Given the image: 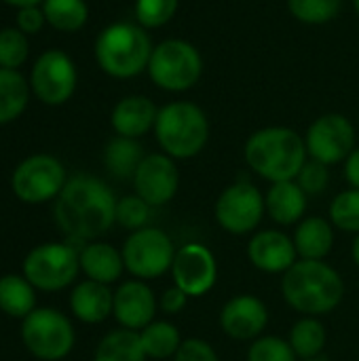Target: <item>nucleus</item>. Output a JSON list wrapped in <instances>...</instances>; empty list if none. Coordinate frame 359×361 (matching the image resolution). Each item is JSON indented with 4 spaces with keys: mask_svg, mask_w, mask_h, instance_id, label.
I'll list each match as a JSON object with an SVG mask.
<instances>
[{
    "mask_svg": "<svg viewBox=\"0 0 359 361\" xmlns=\"http://www.w3.org/2000/svg\"><path fill=\"white\" fill-rule=\"evenodd\" d=\"M116 199L108 184L102 180L80 173L66 182L55 199V222L66 235L68 243L78 250L87 241L106 235L116 222Z\"/></svg>",
    "mask_w": 359,
    "mask_h": 361,
    "instance_id": "1",
    "label": "nucleus"
},
{
    "mask_svg": "<svg viewBox=\"0 0 359 361\" xmlns=\"http://www.w3.org/2000/svg\"><path fill=\"white\" fill-rule=\"evenodd\" d=\"M284 300L305 317H322L336 311L345 298V281L324 260H298L281 277Z\"/></svg>",
    "mask_w": 359,
    "mask_h": 361,
    "instance_id": "2",
    "label": "nucleus"
},
{
    "mask_svg": "<svg viewBox=\"0 0 359 361\" xmlns=\"http://www.w3.org/2000/svg\"><path fill=\"white\" fill-rule=\"evenodd\" d=\"M243 154L256 176L275 184L296 180L307 163V144L290 127H264L248 137Z\"/></svg>",
    "mask_w": 359,
    "mask_h": 361,
    "instance_id": "3",
    "label": "nucleus"
},
{
    "mask_svg": "<svg viewBox=\"0 0 359 361\" xmlns=\"http://www.w3.org/2000/svg\"><path fill=\"white\" fill-rule=\"evenodd\" d=\"M152 49L146 30L129 21L110 23L95 38V59L114 78H131L148 70Z\"/></svg>",
    "mask_w": 359,
    "mask_h": 361,
    "instance_id": "4",
    "label": "nucleus"
},
{
    "mask_svg": "<svg viewBox=\"0 0 359 361\" xmlns=\"http://www.w3.org/2000/svg\"><path fill=\"white\" fill-rule=\"evenodd\" d=\"M154 135L167 157L193 159L209 140V121L197 104L171 102L159 110Z\"/></svg>",
    "mask_w": 359,
    "mask_h": 361,
    "instance_id": "5",
    "label": "nucleus"
},
{
    "mask_svg": "<svg viewBox=\"0 0 359 361\" xmlns=\"http://www.w3.org/2000/svg\"><path fill=\"white\" fill-rule=\"evenodd\" d=\"M203 72V59L195 44L171 38L163 40L152 49L148 61V74L159 89L165 91H188L195 87Z\"/></svg>",
    "mask_w": 359,
    "mask_h": 361,
    "instance_id": "6",
    "label": "nucleus"
},
{
    "mask_svg": "<svg viewBox=\"0 0 359 361\" xmlns=\"http://www.w3.org/2000/svg\"><path fill=\"white\" fill-rule=\"evenodd\" d=\"M80 269V250L72 243H44L23 260V277L38 290L57 292L68 288Z\"/></svg>",
    "mask_w": 359,
    "mask_h": 361,
    "instance_id": "7",
    "label": "nucleus"
},
{
    "mask_svg": "<svg viewBox=\"0 0 359 361\" xmlns=\"http://www.w3.org/2000/svg\"><path fill=\"white\" fill-rule=\"evenodd\" d=\"M176 252L178 250L174 247V241L165 231L157 226H146L127 237L121 254L125 269L135 279L148 281L171 271Z\"/></svg>",
    "mask_w": 359,
    "mask_h": 361,
    "instance_id": "8",
    "label": "nucleus"
},
{
    "mask_svg": "<svg viewBox=\"0 0 359 361\" xmlns=\"http://www.w3.org/2000/svg\"><path fill=\"white\" fill-rule=\"evenodd\" d=\"M21 338L34 357L59 361L74 347V328L55 309H34L21 324Z\"/></svg>",
    "mask_w": 359,
    "mask_h": 361,
    "instance_id": "9",
    "label": "nucleus"
},
{
    "mask_svg": "<svg viewBox=\"0 0 359 361\" xmlns=\"http://www.w3.org/2000/svg\"><path fill=\"white\" fill-rule=\"evenodd\" d=\"M264 214V197L250 180H237L226 186L214 205L218 226L231 235H248L256 231Z\"/></svg>",
    "mask_w": 359,
    "mask_h": 361,
    "instance_id": "10",
    "label": "nucleus"
},
{
    "mask_svg": "<svg viewBox=\"0 0 359 361\" xmlns=\"http://www.w3.org/2000/svg\"><path fill=\"white\" fill-rule=\"evenodd\" d=\"M66 169L51 154H34L17 165L11 178L13 192L23 203H44L57 199L66 186Z\"/></svg>",
    "mask_w": 359,
    "mask_h": 361,
    "instance_id": "11",
    "label": "nucleus"
},
{
    "mask_svg": "<svg viewBox=\"0 0 359 361\" xmlns=\"http://www.w3.org/2000/svg\"><path fill=\"white\" fill-rule=\"evenodd\" d=\"M76 82V66L70 59V55H66L59 49L44 51L32 66L30 89L47 106L66 104L74 95Z\"/></svg>",
    "mask_w": 359,
    "mask_h": 361,
    "instance_id": "12",
    "label": "nucleus"
},
{
    "mask_svg": "<svg viewBox=\"0 0 359 361\" xmlns=\"http://www.w3.org/2000/svg\"><path fill=\"white\" fill-rule=\"evenodd\" d=\"M307 154L324 165H336L347 161L355 150V127L353 123L336 112L315 118L305 137Z\"/></svg>",
    "mask_w": 359,
    "mask_h": 361,
    "instance_id": "13",
    "label": "nucleus"
},
{
    "mask_svg": "<svg viewBox=\"0 0 359 361\" xmlns=\"http://www.w3.org/2000/svg\"><path fill=\"white\" fill-rule=\"evenodd\" d=\"M171 277L174 286L190 298H201L212 292L218 281V260L209 247L201 243H186L176 252Z\"/></svg>",
    "mask_w": 359,
    "mask_h": 361,
    "instance_id": "14",
    "label": "nucleus"
},
{
    "mask_svg": "<svg viewBox=\"0 0 359 361\" xmlns=\"http://www.w3.org/2000/svg\"><path fill=\"white\" fill-rule=\"evenodd\" d=\"M135 195L142 197L148 205L161 207L167 205L180 186V173L171 157L163 154H146L133 176Z\"/></svg>",
    "mask_w": 359,
    "mask_h": 361,
    "instance_id": "15",
    "label": "nucleus"
},
{
    "mask_svg": "<svg viewBox=\"0 0 359 361\" xmlns=\"http://www.w3.org/2000/svg\"><path fill=\"white\" fill-rule=\"evenodd\" d=\"M267 326L269 309L252 294L233 296L220 311V328L233 341H256Z\"/></svg>",
    "mask_w": 359,
    "mask_h": 361,
    "instance_id": "16",
    "label": "nucleus"
},
{
    "mask_svg": "<svg viewBox=\"0 0 359 361\" xmlns=\"http://www.w3.org/2000/svg\"><path fill=\"white\" fill-rule=\"evenodd\" d=\"M248 260L262 273L284 275L298 262L294 239L284 231L269 228L256 233L248 243Z\"/></svg>",
    "mask_w": 359,
    "mask_h": 361,
    "instance_id": "17",
    "label": "nucleus"
},
{
    "mask_svg": "<svg viewBox=\"0 0 359 361\" xmlns=\"http://www.w3.org/2000/svg\"><path fill=\"white\" fill-rule=\"evenodd\" d=\"M157 307L159 302L152 290L142 279H131L121 283V288L114 292L112 315L123 328L140 332L154 322Z\"/></svg>",
    "mask_w": 359,
    "mask_h": 361,
    "instance_id": "18",
    "label": "nucleus"
},
{
    "mask_svg": "<svg viewBox=\"0 0 359 361\" xmlns=\"http://www.w3.org/2000/svg\"><path fill=\"white\" fill-rule=\"evenodd\" d=\"M157 116L159 110L146 95H129L114 106L110 123L116 135L138 140L146 135L150 129H154Z\"/></svg>",
    "mask_w": 359,
    "mask_h": 361,
    "instance_id": "19",
    "label": "nucleus"
},
{
    "mask_svg": "<svg viewBox=\"0 0 359 361\" xmlns=\"http://www.w3.org/2000/svg\"><path fill=\"white\" fill-rule=\"evenodd\" d=\"M264 207L269 218L279 224V226H292L305 220V209H307V195L298 186L296 180H286V182H275L271 184L267 197H264Z\"/></svg>",
    "mask_w": 359,
    "mask_h": 361,
    "instance_id": "20",
    "label": "nucleus"
},
{
    "mask_svg": "<svg viewBox=\"0 0 359 361\" xmlns=\"http://www.w3.org/2000/svg\"><path fill=\"white\" fill-rule=\"evenodd\" d=\"M114 292L106 283L97 281H80L70 294V309L76 319L83 324H102L112 315Z\"/></svg>",
    "mask_w": 359,
    "mask_h": 361,
    "instance_id": "21",
    "label": "nucleus"
},
{
    "mask_svg": "<svg viewBox=\"0 0 359 361\" xmlns=\"http://www.w3.org/2000/svg\"><path fill=\"white\" fill-rule=\"evenodd\" d=\"M292 239L300 260H324L334 245V226L330 220L311 216L296 224Z\"/></svg>",
    "mask_w": 359,
    "mask_h": 361,
    "instance_id": "22",
    "label": "nucleus"
},
{
    "mask_svg": "<svg viewBox=\"0 0 359 361\" xmlns=\"http://www.w3.org/2000/svg\"><path fill=\"white\" fill-rule=\"evenodd\" d=\"M80 271L87 279L110 286L125 271L123 254L108 243H89L80 250Z\"/></svg>",
    "mask_w": 359,
    "mask_h": 361,
    "instance_id": "23",
    "label": "nucleus"
},
{
    "mask_svg": "<svg viewBox=\"0 0 359 361\" xmlns=\"http://www.w3.org/2000/svg\"><path fill=\"white\" fill-rule=\"evenodd\" d=\"M144 148L138 144V140L133 137H123V135H116L114 140H110L106 144V150H104V165L106 169L118 178V180H127V178H133L140 163L144 161Z\"/></svg>",
    "mask_w": 359,
    "mask_h": 361,
    "instance_id": "24",
    "label": "nucleus"
},
{
    "mask_svg": "<svg viewBox=\"0 0 359 361\" xmlns=\"http://www.w3.org/2000/svg\"><path fill=\"white\" fill-rule=\"evenodd\" d=\"M30 99V85L19 70L0 68V125L23 114Z\"/></svg>",
    "mask_w": 359,
    "mask_h": 361,
    "instance_id": "25",
    "label": "nucleus"
},
{
    "mask_svg": "<svg viewBox=\"0 0 359 361\" xmlns=\"http://www.w3.org/2000/svg\"><path fill=\"white\" fill-rule=\"evenodd\" d=\"M146 353L142 347L140 332L121 328L110 334H106L97 349L93 361H146Z\"/></svg>",
    "mask_w": 359,
    "mask_h": 361,
    "instance_id": "26",
    "label": "nucleus"
},
{
    "mask_svg": "<svg viewBox=\"0 0 359 361\" xmlns=\"http://www.w3.org/2000/svg\"><path fill=\"white\" fill-rule=\"evenodd\" d=\"M36 305L34 286L21 275H4L0 277V311L25 319Z\"/></svg>",
    "mask_w": 359,
    "mask_h": 361,
    "instance_id": "27",
    "label": "nucleus"
},
{
    "mask_svg": "<svg viewBox=\"0 0 359 361\" xmlns=\"http://www.w3.org/2000/svg\"><path fill=\"white\" fill-rule=\"evenodd\" d=\"M328 334L320 317H303L298 319L290 330V347L294 349L296 357L300 361L322 357V351L326 347Z\"/></svg>",
    "mask_w": 359,
    "mask_h": 361,
    "instance_id": "28",
    "label": "nucleus"
},
{
    "mask_svg": "<svg viewBox=\"0 0 359 361\" xmlns=\"http://www.w3.org/2000/svg\"><path fill=\"white\" fill-rule=\"evenodd\" d=\"M142 347L146 357L150 360H169L178 353L182 345V336L178 328L169 322H152L144 330H140Z\"/></svg>",
    "mask_w": 359,
    "mask_h": 361,
    "instance_id": "29",
    "label": "nucleus"
},
{
    "mask_svg": "<svg viewBox=\"0 0 359 361\" xmlns=\"http://www.w3.org/2000/svg\"><path fill=\"white\" fill-rule=\"evenodd\" d=\"M40 6L47 23L59 32H78L89 19L85 0H42Z\"/></svg>",
    "mask_w": 359,
    "mask_h": 361,
    "instance_id": "30",
    "label": "nucleus"
},
{
    "mask_svg": "<svg viewBox=\"0 0 359 361\" xmlns=\"http://www.w3.org/2000/svg\"><path fill=\"white\" fill-rule=\"evenodd\" d=\"M330 222L343 233L359 235V190L349 188L330 203Z\"/></svg>",
    "mask_w": 359,
    "mask_h": 361,
    "instance_id": "31",
    "label": "nucleus"
},
{
    "mask_svg": "<svg viewBox=\"0 0 359 361\" xmlns=\"http://www.w3.org/2000/svg\"><path fill=\"white\" fill-rule=\"evenodd\" d=\"M30 55L28 36L19 27H2L0 30V68L19 70Z\"/></svg>",
    "mask_w": 359,
    "mask_h": 361,
    "instance_id": "32",
    "label": "nucleus"
},
{
    "mask_svg": "<svg viewBox=\"0 0 359 361\" xmlns=\"http://www.w3.org/2000/svg\"><path fill=\"white\" fill-rule=\"evenodd\" d=\"M343 0H288L290 13L309 25H320L336 19Z\"/></svg>",
    "mask_w": 359,
    "mask_h": 361,
    "instance_id": "33",
    "label": "nucleus"
},
{
    "mask_svg": "<svg viewBox=\"0 0 359 361\" xmlns=\"http://www.w3.org/2000/svg\"><path fill=\"white\" fill-rule=\"evenodd\" d=\"M150 218H152V205H148L138 195L123 197L116 203V222L131 233L150 226Z\"/></svg>",
    "mask_w": 359,
    "mask_h": 361,
    "instance_id": "34",
    "label": "nucleus"
},
{
    "mask_svg": "<svg viewBox=\"0 0 359 361\" xmlns=\"http://www.w3.org/2000/svg\"><path fill=\"white\" fill-rule=\"evenodd\" d=\"M178 11V0H135V17L138 25L144 30L161 27L174 19Z\"/></svg>",
    "mask_w": 359,
    "mask_h": 361,
    "instance_id": "35",
    "label": "nucleus"
},
{
    "mask_svg": "<svg viewBox=\"0 0 359 361\" xmlns=\"http://www.w3.org/2000/svg\"><path fill=\"white\" fill-rule=\"evenodd\" d=\"M248 361H298V357L286 338L260 336L252 341L248 349Z\"/></svg>",
    "mask_w": 359,
    "mask_h": 361,
    "instance_id": "36",
    "label": "nucleus"
},
{
    "mask_svg": "<svg viewBox=\"0 0 359 361\" xmlns=\"http://www.w3.org/2000/svg\"><path fill=\"white\" fill-rule=\"evenodd\" d=\"M296 182L298 186L305 190L307 197H315V195H322L328 184H330V171H328V165L320 163V161H307L300 169V173L296 176Z\"/></svg>",
    "mask_w": 359,
    "mask_h": 361,
    "instance_id": "37",
    "label": "nucleus"
},
{
    "mask_svg": "<svg viewBox=\"0 0 359 361\" xmlns=\"http://www.w3.org/2000/svg\"><path fill=\"white\" fill-rule=\"evenodd\" d=\"M174 361H220L216 349L203 338H186L182 341Z\"/></svg>",
    "mask_w": 359,
    "mask_h": 361,
    "instance_id": "38",
    "label": "nucleus"
},
{
    "mask_svg": "<svg viewBox=\"0 0 359 361\" xmlns=\"http://www.w3.org/2000/svg\"><path fill=\"white\" fill-rule=\"evenodd\" d=\"M47 23L42 6H25L17 11V27L30 36V34H38L42 30V25Z\"/></svg>",
    "mask_w": 359,
    "mask_h": 361,
    "instance_id": "39",
    "label": "nucleus"
},
{
    "mask_svg": "<svg viewBox=\"0 0 359 361\" xmlns=\"http://www.w3.org/2000/svg\"><path fill=\"white\" fill-rule=\"evenodd\" d=\"M188 298H190V296H188L186 292H182L178 286H174V288H167V290L163 292V296H161V300H159V307H161V311L167 313V315H178V313H182V311L186 309Z\"/></svg>",
    "mask_w": 359,
    "mask_h": 361,
    "instance_id": "40",
    "label": "nucleus"
},
{
    "mask_svg": "<svg viewBox=\"0 0 359 361\" xmlns=\"http://www.w3.org/2000/svg\"><path fill=\"white\" fill-rule=\"evenodd\" d=\"M345 178L351 184V188L359 190V148H355L345 161Z\"/></svg>",
    "mask_w": 359,
    "mask_h": 361,
    "instance_id": "41",
    "label": "nucleus"
},
{
    "mask_svg": "<svg viewBox=\"0 0 359 361\" xmlns=\"http://www.w3.org/2000/svg\"><path fill=\"white\" fill-rule=\"evenodd\" d=\"M2 2L8 4V6H15L17 11L25 8V6H40L42 4V0H2Z\"/></svg>",
    "mask_w": 359,
    "mask_h": 361,
    "instance_id": "42",
    "label": "nucleus"
},
{
    "mask_svg": "<svg viewBox=\"0 0 359 361\" xmlns=\"http://www.w3.org/2000/svg\"><path fill=\"white\" fill-rule=\"evenodd\" d=\"M351 258H353L355 267L359 269V235H355V239H353V245H351Z\"/></svg>",
    "mask_w": 359,
    "mask_h": 361,
    "instance_id": "43",
    "label": "nucleus"
},
{
    "mask_svg": "<svg viewBox=\"0 0 359 361\" xmlns=\"http://www.w3.org/2000/svg\"><path fill=\"white\" fill-rule=\"evenodd\" d=\"M305 361H330V360H326V357H315V360H305Z\"/></svg>",
    "mask_w": 359,
    "mask_h": 361,
    "instance_id": "44",
    "label": "nucleus"
},
{
    "mask_svg": "<svg viewBox=\"0 0 359 361\" xmlns=\"http://www.w3.org/2000/svg\"><path fill=\"white\" fill-rule=\"evenodd\" d=\"M353 6H355V11H358L359 15V0H353Z\"/></svg>",
    "mask_w": 359,
    "mask_h": 361,
    "instance_id": "45",
    "label": "nucleus"
}]
</instances>
